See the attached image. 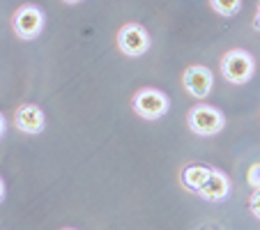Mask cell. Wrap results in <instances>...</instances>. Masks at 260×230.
Here are the masks:
<instances>
[{
    "mask_svg": "<svg viewBox=\"0 0 260 230\" xmlns=\"http://www.w3.org/2000/svg\"><path fill=\"white\" fill-rule=\"evenodd\" d=\"M255 74V60L249 51L244 49H231L221 58V76L233 85H244L253 79Z\"/></svg>",
    "mask_w": 260,
    "mask_h": 230,
    "instance_id": "6da1fadb",
    "label": "cell"
},
{
    "mask_svg": "<svg viewBox=\"0 0 260 230\" xmlns=\"http://www.w3.org/2000/svg\"><path fill=\"white\" fill-rule=\"evenodd\" d=\"M132 108L143 120H161L171 108V99L166 92L157 88H141L132 99Z\"/></svg>",
    "mask_w": 260,
    "mask_h": 230,
    "instance_id": "7a4b0ae2",
    "label": "cell"
},
{
    "mask_svg": "<svg viewBox=\"0 0 260 230\" xmlns=\"http://www.w3.org/2000/svg\"><path fill=\"white\" fill-rule=\"evenodd\" d=\"M187 124L196 136H216L226 127V118H223V113L219 108L207 106V104H198V106H193L189 111Z\"/></svg>",
    "mask_w": 260,
    "mask_h": 230,
    "instance_id": "3957f363",
    "label": "cell"
},
{
    "mask_svg": "<svg viewBox=\"0 0 260 230\" xmlns=\"http://www.w3.org/2000/svg\"><path fill=\"white\" fill-rule=\"evenodd\" d=\"M44 23H46V16L42 12V7L32 5V3L21 5L14 12V16H12V28H14L16 37L25 42L37 40L42 35V30H44Z\"/></svg>",
    "mask_w": 260,
    "mask_h": 230,
    "instance_id": "277c9868",
    "label": "cell"
},
{
    "mask_svg": "<svg viewBox=\"0 0 260 230\" xmlns=\"http://www.w3.org/2000/svg\"><path fill=\"white\" fill-rule=\"evenodd\" d=\"M115 44H118L120 53H124L127 58H141L150 51L152 40H150V32L141 23H124L118 30Z\"/></svg>",
    "mask_w": 260,
    "mask_h": 230,
    "instance_id": "5b68a950",
    "label": "cell"
},
{
    "mask_svg": "<svg viewBox=\"0 0 260 230\" xmlns=\"http://www.w3.org/2000/svg\"><path fill=\"white\" fill-rule=\"evenodd\" d=\"M182 85L193 99H205L212 92L214 76H212V72L205 64H191L187 72L182 74Z\"/></svg>",
    "mask_w": 260,
    "mask_h": 230,
    "instance_id": "8992f818",
    "label": "cell"
},
{
    "mask_svg": "<svg viewBox=\"0 0 260 230\" xmlns=\"http://www.w3.org/2000/svg\"><path fill=\"white\" fill-rule=\"evenodd\" d=\"M14 124L19 132L30 134V136H37V134H42L46 127L44 111H42L37 104H21L14 113Z\"/></svg>",
    "mask_w": 260,
    "mask_h": 230,
    "instance_id": "52a82bcc",
    "label": "cell"
},
{
    "mask_svg": "<svg viewBox=\"0 0 260 230\" xmlns=\"http://www.w3.org/2000/svg\"><path fill=\"white\" fill-rule=\"evenodd\" d=\"M228 193H231V177L221 168H212L210 180L205 182V186L198 191L196 196L207 203H221L228 198Z\"/></svg>",
    "mask_w": 260,
    "mask_h": 230,
    "instance_id": "ba28073f",
    "label": "cell"
},
{
    "mask_svg": "<svg viewBox=\"0 0 260 230\" xmlns=\"http://www.w3.org/2000/svg\"><path fill=\"white\" fill-rule=\"evenodd\" d=\"M210 173L212 168L210 166H201V163H191V166L182 168L180 173V182L182 186L187 191H193V193H198V191L205 186V182L210 180Z\"/></svg>",
    "mask_w": 260,
    "mask_h": 230,
    "instance_id": "9c48e42d",
    "label": "cell"
},
{
    "mask_svg": "<svg viewBox=\"0 0 260 230\" xmlns=\"http://www.w3.org/2000/svg\"><path fill=\"white\" fill-rule=\"evenodd\" d=\"M210 7L221 16H235L242 10V0H223V3L221 0H212Z\"/></svg>",
    "mask_w": 260,
    "mask_h": 230,
    "instance_id": "30bf717a",
    "label": "cell"
},
{
    "mask_svg": "<svg viewBox=\"0 0 260 230\" xmlns=\"http://www.w3.org/2000/svg\"><path fill=\"white\" fill-rule=\"evenodd\" d=\"M246 182L253 186V191L260 189V161H255L249 166V171H246Z\"/></svg>",
    "mask_w": 260,
    "mask_h": 230,
    "instance_id": "8fae6325",
    "label": "cell"
},
{
    "mask_svg": "<svg viewBox=\"0 0 260 230\" xmlns=\"http://www.w3.org/2000/svg\"><path fill=\"white\" fill-rule=\"evenodd\" d=\"M249 210H251V214H253L255 219L260 221V189H255L253 193H251V198H249Z\"/></svg>",
    "mask_w": 260,
    "mask_h": 230,
    "instance_id": "7c38bea8",
    "label": "cell"
},
{
    "mask_svg": "<svg viewBox=\"0 0 260 230\" xmlns=\"http://www.w3.org/2000/svg\"><path fill=\"white\" fill-rule=\"evenodd\" d=\"M253 28L260 32V5H258V10H255V16H253Z\"/></svg>",
    "mask_w": 260,
    "mask_h": 230,
    "instance_id": "4fadbf2b",
    "label": "cell"
},
{
    "mask_svg": "<svg viewBox=\"0 0 260 230\" xmlns=\"http://www.w3.org/2000/svg\"><path fill=\"white\" fill-rule=\"evenodd\" d=\"M5 132H7V122H5V118H3V113H0V138L5 136Z\"/></svg>",
    "mask_w": 260,
    "mask_h": 230,
    "instance_id": "5bb4252c",
    "label": "cell"
},
{
    "mask_svg": "<svg viewBox=\"0 0 260 230\" xmlns=\"http://www.w3.org/2000/svg\"><path fill=\"white\" fill-rule=\"evenodd\" d=\"M5 201V182H3V177H0V203Z\"/></svg>",
    "mask_w": 260,
    "mask_h": 230,
    "instance_id": "9a60e30c",
    "label": "cell"
},
{
    "mask_svg": "<svg viewBox=\"0 0 260 230\" xmlns=\"http://www.w3.org/2000/svg\"><path fill=\"white\" fill-rule=\"evenodd\" d=\"M62 230H76V228H62Z\"/></svg>",
    "mask_w": 260,
    "mask_h": 230,
    "instance_id": "2e32d148",
    "label": "cell"
}]
</instances>
